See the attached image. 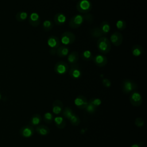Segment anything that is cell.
Returning <instances> with one entry per match:
<instances>
[{
  "mask_svg": "<svg viewBox=\"0 0 147 147\" xmlns=\"http://www.w3.org/2000/svg\"><path fill=\"white\" fill-rule=\"evenodd\" d=\"M98 50L102 54H107L111 50V42L106 37H100L96 43Z\"/></svg>",
  "mask_w": 147,
  "mask_h": 147,
  "instance_id": "obj_1",
  "label": "cell"
},
{
  "mask_svg": "<svg viewBox=\"0 0 147 147\" xmlns=\"http://www.w3.org/2000/svg\"><path fill=\"white\" fill-rule=\"evenodd\" d=\"M76 8L79 13L87 14L91 10L92 5L89 0H79L76 3Z\"/></svg>",
  "mask_w": 147,
  "mask_h": 147,
  "instance_id": "obj_2",
  "label": "cell"
},
{
  "mask_svg": "<svg viewBox=\"0 0 147 147\" xmlns=\"http://www.w3.org/2000/svg\"><path fill=\"white\" fill-rule=\"evenodd\" d=\"M137 84L133 80L125 79L122 82V91L125 94H129L137 89Z\"/></svg>",
  "mask_w": 147,
  "mask_h": 147,
  "instance_id": "obj_3",
  "label": "cell"
},
{
  "mask_svg": "<svg viewBox=\"0 0 147 147\" xmlns=\"http://www.w3.org/2000/svg\"><path fill=\"white\" fill-rule=\"evenodd\" d=\"M75 39L76 37L74 33L66 31L62 33L60 38V42L64 45H70L75 42Z\"/></svg>",
  "mask_w": 147,
  "mask_h": 147,
  "instance_id": "obj_4",
  "label": "cell"
},
{
  "mask_svg": "<svg viewBox=\"0 0 147 147\" xmlns=\"http://www.w3.org/2000/svg\"><path fill=\"white\" fill-rule=\"evenodd\" d=\"M84 22L83 16L76 14L72 16L69 21V26L72 29L79 28Z\"/></svg>",
  "mask_w": 147,
  "mask_h": 147,
  "instance_id": "obj_5",
  "label": "cell"
},
{
  "mask_svg": "<svg viewBox=\"0 0 147 147\" xmlns=\"http://www.w3.org/2000/svg\"><path fill=\"white\" fill-rule=\"evenodd\" d=\"M69 69L68 64L64 61H60L57 62L54 67V71L59 75H63L65 74Z\"/></svg>",
  "mask_w": 147,
  "mask_h": 147,
  "instance_id": "obj_6",
  "label": "cell"
},
{
  "mask_svg": "<svg viewBox=\"0 0 147 147\" xmlns=\"http://www.w3.org/2000/svg\"><path fill=\"white\" fill-rule=\"evenodd\" d=\"M129 100L133 106H140L142 103V98L140 93L136 91L131 92L129 96Z\"/></svg>",
  "mask_w": 147,
  "mask_h": 147,
  "instance_id": "obj_7",
  "label": "cell"
},
{
  "mask_svg": "<svg viewBox=\"0 0 147 147\" xmlns=\"http://www.w3.org/2000/svg\"><path fill=\"white\" fill-rule=\"evenodd\" d=\"M82 71L78 65L76 64L71 65V67L69 70V75L72 79H78L82 76Z\"/></svg>",
  "mask_w": 147,
  "mask_h": 147,
  "instance_id": "obj_8",
  "label": "cell"
},
{
  "mask_svg": "<svg viewBox=\"0 0 147 147\" xmlns=\"http://www.w3.org/2000/svg\"><path fill=\"white\" fill-rule=\"evenodd\" d=\"M110 41L116 47L119 46L123 42V36L119 32H115L111 34Z\"/></svg>",
  "mask_w": 147,
  "mask_h": 147,
  "instance_id": "obj_9",
  "label": "cell"
},
{
  "mask_svg": "<svg viewBox=\"0 0 147 147\" xmlns=\"http://www.w3.org/2000/svg\"><path fill=\"white\" fill-rule=\"evenodd\" d=\"M34 130L32 125H26L22 127L20 130L21 136L24 138H29L33 135Z\"/></svg>",
  "mask_w": 147,
  "mask_h": 147,
  "instance_id": "obj_10",
  "label": "cell"
},
{
  "mask_svg": "<svg viewBox=\"0 0 147 147\" xmlns=\"http://www.w3.org/2000/svg\"><path fill=\"white\" fill-rule=\"evenodd\" d=\"M75 105L80 109H85L88 101L87 98L83 95H78L74 100Z\"/></svg>",
  "mask_w": 147,
  "mask_h": 147,
  "instance_id": "obj_11",
  "label": "cell"
},
{
  "mask_svg": "<svg viewBox=\"0 0 147 147\" xmlns=\"http://www.w3.org/2000/svg\"><path fill=\"white\" fill-rule=\"evenodd\" d=\"M93 60L95 65L99 67H103L107 63V57L101 54H98L93 57Z\"/></svg>",
  "mask_w": 147,
  "mask_h": 147,
  "instance_id": "obj_12",
  "label": "cell"
},
{
  "mask_svg": "<svg viewBox=\"0 0 147 147\" xmlns=\"http://www.w3.org/2000/svg\"><path fill=\"white\" fill-rule=\"evenodd\" d=\"M29 23L33 27H37L41 22V19L38 13L36 12L32 13L28 17Z\"/></svg>",
  "mask_w": 147,
  "mask_h": 147,
  "instance_id": "obj_13",
  "label": "cell"
},
{
  "mask_svg": "<svg viewBox=\"0 0 147 147\" xmlns=\"http://www.w3.org/2000/svg\"><path fill=\"white\" fill-rule=\"evenodd\" d=\"M60 41L56 36H51L47 39V44L51 48L57 49L60 46Z\"/></svg>",
  "mask_w": 147,
  "mask_h": 147,
  "instance_id": "obj_14",
  "label": "cell"
},
{
  "mask_svg": "<svg viewBox=\"0 0 147 147\" xmlns=\"http://www.w3.org/2000/svg\"><path fill=\"white\" fill-rule=\"evenodd\" d=\"M64 109V106L61 100L56 99L54 100L52 104V111L55 114L59 115L63 111Z\"/></svg>",
  "mask_w": 147,
  "mask_h": 147,
  "instance_id": "obj_15",
  "label": "cell"
},
{
  "mask_svg": "<svg viewBox=\"0 0 147 147\" xmlns=\"http://www.w3.org/2000/svg\"><path fill=\"white\" fill-rule=\"evenodd\" d=\"M67 21L65 15L62 13H57L54 16V22L58 26L63 25Z\"/></svg>",
  "mask_w": 147,
  "mask_h": 147,
  "instance_id": "obj_16",
  "label": "cell"
},
{
  "mask_svg": "<svg viewBox=\"0 0 147 147\" xmlns=\"http://www.w3.org/2000/svg\"><path fill=\"white\" fill-rule=\"evenodd\" d=\"M79 60V53L76 51H72L68 55L67 61L71 65L76 64Z\"/></svg>",
  "mask_w": 147,
  "mask_h": 147,
  "instance_id": "obj_17",
  "label": "cell"
},
{
  "mask_svg": "<svg viewBox=\"0 0 147 147\" xmlns=\"http://www.w3.org/2000/svg\"><path fill=\"white\" fill-rule=\"evenodd\" d=\"M131 51L132 55L134 56L137 57L143 54L144 50V48L141 45L135 44L131 47Z\"/></svg>",
  "mask_w": 147,
  "mask_h": 147,
  "instance_id": "obj_18",
  "label": "cell"
},
{
  "mask_svg": "<svg viewBox=\"0 0 147 147\" xmlns=\"http://www.w3.org/2000/svg\"><path fill=\"white\" fill-rule=\"evenodd\" d=\"M99 28L103 36L107 34L110 30V25L107 21H102Z\"/></svg>",
  "mask_w": 147,
  "mask_h": 147,
  "instance_id": "obj_19",
  "label": "cell"
},
{
  "mask_svg": "<svg viewBox=\"0 0 147 147\" xmlns=\"http://www.w3.org/2000/svg\"><path fill=\"white\" fill-rule=\"evenodd\" d=\"M36 130L38 134L41 136H46L50 132V130L48 126L44 125H39L36 127Z\"/></svg>",
  "mask_w": 147,
  "mask_h": 147,
  "instance_id": "obj_20",
  "label": "cell"
},
{
  "mask_svg": "<svg viewBox=\"0 0 147 147\" xmlns=\"http://www.w3.org/2000/svg\"><path fill=\"white\" fill-rule=\"evenodd\" d=\"M69 48L66 46H60L57 48L56 54L60 57H65L68 55Z\"/></svg>",
  "mask_w": 147,
  "mask_h": 147,
  "instance_id": "obj_21",
  "label": "cell"
},
{
  "mask_svg": "<svg viewBox=\"0 0 147 147\" xmlns=\"http://www.w3.org/2000/svg\"><path fill=\"white\" fill-rule=\"evenodd\" d=\"M41 119V116L39 114H35L30 118V124L32 126H38L40 124Z\"/></svg>",
  "mask_w": 147,
  "mask_h": 147,
  "instance_id": "obj_22",
  "label": "cell"
},
{
  "mask_svg": "<svg viewBox=\"0 0 147 147\" xmlns=\"http://www.w3.org/2000/svg\"><path fill=\"white\" fill-rule=\"evenodd\" d=\"M56 126L59 129H63L65 126V121L61 116H57L54 118Z\"/></svg>",
  "mask_w": 147,
  "mask_h": 147,
  "instance_id": "obj_23",
  "label": "cell"
},
{
  "mask_svg": "<svg viewBox=\"0 0 147 147\" xmlns=\"http://www.w3.org/2000/svg\"><path fill=\"white\" fill-rule=\"evenodd\" d=\"M90 34L92 37L94 38H100L101 37H103V35L102 33L101 32L100 29L99 27H95L91 29L90 30Z\"/></svg>",
  "mask_w": 147,
  "mask_h": 147,
  "instance_id": "obj_24",
  "label": "cell"
},
{
  "mask_svg": "<svg viewBox=\"0 0 147 147\" xmlns=\"http://www.w3.org/2000/svg\"><path fill=\"white\" fill-rule=\"evenodd\" d=\"M28 14L26 12L21 11H18L16 14V19L17 21L23 22L26 20V18H28Z\"/></svg>",
  "mask_w": 147,
  "mask_h": 147,
  "instance_id": "obj_25",
  "label": "cell"
},
{
  "mask_svg": "<svg viewBox=\"0 0 147 147\" xmlns=\"http://www.w3.org/2000/svg\"><path fill=\"white\" fill-rule=\"evenodd\" d=\"M82 58L85 61H90L93 59V55L92 52L89 50L84 51L81 55Z\"/></svg>",
  "mask_w": 147,
  "mask_h": 147,
  "instance_id": "obj_26",
  "label": "cell"
},
{
  "mask_svg": "<svg viewBox=\"0 0 147 147\" xmlns=\"http://www.w3.org/2000/svg\"><path fill=\"white\" fill-rule=\"evenodd\" d=\"M53 26V23L50 20H45L42 23V28L45 31L47 32L51 30Z\"/></svg>",
  "mask_w": 147,
  "mask_h": 147,
  "instance_id": "obj_27",
  "label": "cell"
},
{
  "mask_svg": "<svg viewBox=\"0 0 147 147\" xmlns=\"http://www.w3.org/2000/svg\"><path fill=\"white\" fill-rule=\"evenodd\" d=\"M74 114V112L69 107H65L63 110V115L67 119H69L70 117Z\"/></svg>",
  "mask_w": 147,
  "mask_h": 147,
  "instance_id": "obj_28",
  "label": "cell"
},
{
  "mask_svg": "<svg viewBox=\"0 0 147 147\" xmlns=\"http://www.w3.org/2000/svg\"><path fill=\"white\" fill-rule=\"evenodd\" d=\"M69 120L71 123L74 126L79 125L80 123V119L79 117L75 113L70 117Z\"/></svg>",
  "mask_w": 147,
  "mask_h": 147,
  "instance_id": "obj_29",
  "label": "cell"
},
{
  "mask_svg": "<svg viewBox=\"0 0 147 147\" xmlns=\"http://www.w3.org/2000/svg\"><path fill=\"white\" fill-rule=\"evenodd\" d=\"M116 26L118 29L120 30H124L126 27V23L124 20H119L116 22Z\"/></svg>",
  "mask_w": 147,
  "mask_h": 147,
  "instance_id": "obj_30",
  "label": "cell"
},
{
  "mask_svg": "<svg viewBox=\"0 0 147 147\" xmlns=\"http://www.w3.org/2000/svg\"><path fill=\"white\" fill-rule=\"evenodd\" d=\"M44 121L46 123H51L52 122V121L53 119V115L51 113H49V112H47L46 113L44 114Z\"/></svg>",
  "mask_w": 147,
  "mask_h": 147,
  "instance_id": "obj_31",
  "label": "cell"
},
{
  "mask_svg": "<svg viewBox=\"0 0 147 147\" xmlns=\"http://www.w3.org/2000/svg\"><path fill=\"white\" fill-rule=\"evenodd\" d=\"M96 107L95 106H94L93 105H92L91 103H90L88 102L85 109H86V111L89 113H94L96 110Z\"/></svg>",
  "mask_w": 147,
  "mask_h": 147,
  "instance_id": "obj_32",
  "label": "cell"
},
{
  "mask_svg": "<svg viewBox=\"0 0 147 147\" xmlns=\"http://www.w3.org/2000/svg\"><path fill=\"white\" fill-rule=\"evenodd\" d=\"M88 102L91 103L92 105H93L94 106H95L96 107L99 106L102 103L101 100L99 98H92Z\"/></svg>",
  "mask_w": 147,
  "mask_h": 147,
  "instance_id": "obj_33",
  "label": "cell"
},
{
  "mask_svg": "<svg viewBox=\"0 0 147 147\" xmlns=\"http://www.w3.org/2000/svg\"><path fill=\"white\" fill-rule=\"evenodd\" d=\"M135 125L137 127H142L144 125V121L141 117H138L135 120Z\"/></svg>",
  "mask_w": 147,
  "mask_h": 147,
  "instance_id": "obj_34",
  "label": "cell"
},
{
  "mask_svg": "<svg viewBox=\"0 0 147 147\" xmlns=\"http://www.w3.org/2000/svg\"><path fill=\"white\" fill-rule=\"evenodd\" d=\"M83 18H84V20L86 21L89 24H91L93 21V17L90 14H88V13L86 14L84 16H83Z\"/></svg>",
  "mask_w": 147,
  "mask_h": 147,
  "instance_id": "obj_35",
  "label": "cell"
},
{
  "mask_svg": "<svg viewBox=\"0 0 147 147\" xmlns=\"http://www.w3.org/2000/svg\"><path fill=\"white\" fill-rule=\"evenodd\" d=\"M102 84L106 87H110L111 86V81L107 78L103 79L102 81Z\"/></svg>",
  "mask_w": 147,
  "mask_h": 147,
  "instance_id": "obj_36",
  "label": "cell"
},
{
  "mask_svg": "<svg viewBox=\"0 0 147 147\" xmlns=\"http://www.w3.org/2000/svg\"><path fill=\"white\" fill-rule=\"evenodd\" d=\"M56 51H57V49H54V48H50L49 51V53L52 55H55V54H56Z\"/></svg>",
  "mask_w": 147,
  "mask_h": 147,
  "instance_id": "obj_37",
  "label": "cell"
},
{
  "mask_svg": "<svg viewBox=\"0 0 147 147\" xmlns=\"http://www.w3.org/2000/svg\"><path fill=\"white\" fill-rule=\"evenodd\" d=\"M130 147H141V145H140V144H134Z\"/></svg>",
  "mask_w": 147,
  "mask_h": 147,
  "instance_id": "obj_38",
  "label": "cell"
},
{
  "mask_svg": "<svg viewBox=\"0 0 147 147\" xmlns=\"http://www.w3.org/2000/svg\"><path fill=\"white\" fill-rule=\"evenodd\" d=\"M1 99V94H0V99Z\"/></svg>",
  "mask_w": 147,
  "mask_h": 147,
  "instance_id": "obj_39",
  "label": "cell"
}]
</instances>
